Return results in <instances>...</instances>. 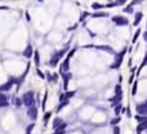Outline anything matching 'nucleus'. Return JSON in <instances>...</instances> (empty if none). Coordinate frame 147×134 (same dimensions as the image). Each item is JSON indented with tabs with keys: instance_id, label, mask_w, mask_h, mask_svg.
<instances>
[{
	"instance_id": "nucleus-1",
	"label": "nucleus",
	"mask_w": 147,
	"mask_h": 134,
	"mask_svg": "<svg viewBox=\"0 0 147 134\" xmlns=\"http://www.w3.org/2000/svg\"><path fill=\"white\" fill-rule=\"evenodd\" d=\"M22 103L27 107H31L35 105V99H34V93L32 92H27L25 93L23 97H22Z\"/></svg>"
},
{
	"instance_id": "nucleus-2",
	"label": "nucleus",
	"mask_w": 147,
	"mask_h": 134,
	"mask_svg": "<svg viewBox=\"0 0 147 134\" xmlns=\"http://www.w3.org/2000/svg\"><path fill=\"white\" fill-rule=\"evenodd\" d=\"M66 50H67V49H62L61 52L56 53V54L53 55V57H52L50 62H49V66H52V67H56V66H57V63L59 62V59H61V58L63 57V54L66 53Z\"/></svg>"
},
{
	"instance_id": "nucleus-3",
	"label": "nucleus",
	"mask_w": 147,
	"mask_h": 134,
	"mask_svg": "<svg viewBox=\"0 0 147 134\" xmlns=\"http://www.w3.org/2000/svg\"><path fill=\"white\" fill-rule=\"evenodd\" d=\"M125 50H126V49H124L119 55H116L115 63L111 66V68H119V67H120V65H121V62H123V58H124V54H125Z\"/></svg>"
},
{
	"instance_id": "nucleus-4",
	"label": "nucleus",
	"mask_w": 147,
	"mask_h": 134,
	"mask_svg": "<svg viewBox=\"0 0 147 134\" xmlns=\"http://www.w3.org/2000/svg\"><path fill=\"white\" fill-rule=\"evenodd\" d=\"M27 116H28L30 119H31V120H36V117H37V108L35 107V105L31 106V107H28Z\"/></svg>"
},
{
	"instance_id": "nucleus-5",
	"label": "nucleus",
	"mask_w": 147,
	"mask_h": 134,
	"mask_svg": "<svg viewBox=\"0 0 147 134\" xmlns=\"http://www.w3.org/2000/svg\"><path fill=\"white\" fill-rule=\"evenodd\" d=\"M112 21H114L116 25H119V26H126L128 25V20L124 18V17H121V16H115L114 18H112Z\"/></svg>"
},
{
	"instance_id": "nucleus-6",
	"label": "nucleus",
	"mask_w": 147,
	"mask_h": 134,
	"mask_svg": "<svg viewBox=\"0 0 147 134\" xmlns=\"http://www.w3.org/2000/svg\"><path fill=\"white\" fill-rule=\"evenodd\" d=\"M135 110H137L138 115H147V102L138 105L137 107H135Z\"/></svg>"
},
{
	"instance_id": "nucleus-7",
	"label": "nucleus",
	"mask_w": 147,
	"mask_h": 134,
	"mask_svg": "<svg viewBox=\"0 0 147 134\" xmlns=\"http://www.w3.org/2000/svg\"><path fill=\"white\" fill-rule=\"evenodd\" d=\"M13 83H14V81H13V80H10V81H8L7 84L1 85V87H0V92H7V90H9V89L12 88Z\"/></svg>"
},
{
	"instance_id": "nucleus-8",
	"label": "nucleus",
	"mask_w": 147,
	"mask_h": 134,
	"mask_svg": "<svg viewBox=\"0 0 147 134\" xmlns=\"http://www.w3.org/2000/svg\"><path fill=\"white\" fill-rule=\"evenodd\" d=\"M8 106V100H7V97L0 92V107H5Z\"/></svg>"
},
{
	"instance_id": "nucleus-9",
	"label": "nucleus",
	"mask_w": 147,
	"mask_h": 134,
	"mask_svg": "<svg viewBox=\"0 0 147 134\" xmlns=\"http://www.w3.org/2000/svg\"><path fill=\"white\" fill-rule=\"evenodd\" d=\"M145 129H147V120L146 121H143V122H141L138 126H137V133L139 134V133H142Z\"/></svg>"
},
{
	"instance_id": "nucleus-10",
	"label": "nucleus",
	"mask_w": 147,
	"mask_h": 134,
	"mask_svg": "<svg viewBox=\"0 0 147 134\" xmlns=\"http://www.w3.org/2000/svg\"><path fill=\"white\" fill-rule=\"evenodd\" d=\"M23 55H25V57H27V58H30L32 55V47L31 45H27V48L23 50Z\"/></svg>"
},
{
	"instance_id": "nucleus-11",
	"label": "nucleus",
	"mask_w": 147,
	"mask_h": 134,
	"mask_svg": "<svg viewBox=\"0 0 147 134\" xmlns=\"http://www.w3.org/2000/svg\"><path fill=\"white\" fill-rule=\"evenodd\" d=\"M142 17H143V14L139 12V13H135V18H134V26H138V23L142 21Z\"/></svg>"
},
{
	"instance_id": "nucleus-12",
	"label": "nucleus",
	"mask_w": 147,
	"mask_h": 134,
	"mask_svg": "<svg viewBox=\"0 0 147 134\" xmlns=\"http://www.w3.org/2000/svg\"><path fill=\"white\" fill-rule=\"evenodd\" d=\"M69 59H70V58H66V59H65V62H63V66H62V71H67V70H69V65H70Z\"/></svg>"
},
{
	"instance_id": "nucleus-13",
	"label": "nucleus",
	"mask_w": 147,
	"mask_h": 134,
	"mask_svg": "<svg viewBox=\"0 0 147 134\" xmlns=\"http://www.w3.org/2000/svg\"><path fill=\"white\" fill-rule=\"evenodd\" d=\"M97 49H103L105 52H112V48L111 47H106V45H99V47H96Z\"/></svg>"
},
{
	"instance_id": "nucleus-14",
	"label": "nucleus",
	"mask_w": 147,
	"mask_h": 134,
	"mask_svg": "<svg viewBox=\"0 0 147 134\" xmlns=\"http://www.w3.org/2000/svg\"><path fill=\"white\" fill-rule=\"evenodd\" d=\"M92 8L93 9H102V8H105V5L103 4H99V3H93Z\"/></svg>"
},
{
	"instance_id": "nucleus-15",
	"label": "nucleus",
	"mask_w": 147,
	"mask_h": 134,
	"mask_svg": "<svg viewBox=\"0 0 147 134\" xmlns=\"http://www.w3.org/2000/svg\"><path fill=\"white\" fill-rule=\"evenodd\" d=\"M61 124H62V119H56V120H54V124H53V128L57 129Z\"/></svg>"
},
{
	"instance_id": "nucleus-16",
	"label": "nucleus",
	"mask_w": 147,
	"mask_h": 134,
	"mask_svg": "<svg viewBox=\"0 0 147 134\" xmlns=\"http://www.w3.org/2000/svg\"><path fill=\"white\" fill-rule=\"evenodd\" d=\"M123 10H124L125 13H129V14H132V13L134 12V10H133V7H132V5H128V7H125V9H123Z\"/></svg>"
},
{
	"instance_id": "nucleus-17",
	"label": "nucleus",
	"mask_w": 147,
	"mask_h": 134,
	"mask_svg": "<svg viewBox=\"0 0 147 134\" xmlns=\"http://www.w3.org/2000/svg\"><path fill=\"white\" fill-rule=\"evenodd\" d=\"M66 105H69V99H66V100H63V102L61 103V105H59V107H58V110L57 111H61L62 108H63V107H65Z\"/></svg>"
},
{
	"instance_id": "nucleus-18",
	"label": "nucleus",
	"mask_w": 147,
	"mask_h": 134,
	"mask_svg": "<svg viewBox=\"0 0 147 134\" xmlns=\"http://www.w3.org/2000/svg\"><path fill=\"white\" fill-rule=\"evenodd\" d=\"M106 16H107V14L103 13V12H98V13H94V14H93L94 18H97V17H106Z\"/></svg>"
},
{
	"instance_id": "nucleus-19",
	"label": "nucleus",
	"mask_w": 147,
	"mask_h": 134,
	"mask_svg": "<svg viewBox=\"0 0 147 134\" xmlns=\"http://www.w3.org/2000/svg\"><path fill=\"white\" fill-rule=\"evenodd\" d=\"M39 59H40V58H39V52L36 50V52H35V63H36V66H39V63H40Z\"/></svg>"
},
{
	"instance_id": "nucleus-20",
	"label": "nucleus",
	"mask_w": 147,
	"mask_h": 134,
	"mask_svg": "<svg viewBox=\"0 0 147 134\" xmlns=\"http://www.w3.org/2000/svg\"><path fill=\"white\" fill-rule=\"evenodd\" d=\"M63 77H65V89H67V85H69V79H70V75H63Z\"/></svg>"
},
{
	"instance_id": "nucleus-21",
	"label": "nucleus",
	"mask_w": 147,
	"mask_h": 134,
	"mask_svg": "<svg viewBox=\"0 0 147 134\" xmlns=\"http://www.w3.org/2000/svg\"><path fill=\"white\" fill-rule=\"evenodd\" d=\"M74 95H75V90L70 92V93H66V99H69V98H71V97H74Z\"/></svg>"
},
{
	"instance_id": "nucleus-22",
	"label": "nucleus",
	"mask_w": 147,
	"mask_h": 134,
	"mask_svg": "<svg viewBox=\"0 0 147 134\" xmlns=\"http://www.w3.org/2000/svg\"><path fill=\"white\" fill-rule=\"evenodd\" d=\"M139 34H141V31H139V30H138V31H137V32L134 34V38H133V43H135V41H137V39H138Z\"/></svg>"
},
{
	"instance_id": "nucleus-23",
	"label": "nucleus",
	"mask_w": 147,
	"mask_h": 134,
	"mask_svg": "<svg viewBox=\"0 0 147 134\" xmlns=\"http://www.w3.org/2000/svg\"><path fill=\"white\" fill-rule=\"evenodd\" d=\"M125 1H126V0H116L115 4L116 5H124V4H125Z\"/></svg>"
},
{
	"instance_id": "nucleus-24",
	"label": "nucleus",
	"mask_w": 147,
	"mask_h": 134,
	"mask_svg": "<svg viewBox=\"0 0 147 134\" xmlns=\"http://www.w3.org/2000/svg\"><path fill=\"white\" fill-rule=\"evenodd\" d=\"M50 117V112H48V114H45V116H44V122L47 124V121H48V119Z\"/></svg>"
},
{
	"instance_id": "nucleus-25",
	"label": "nucleus",
	"mask_w": 147,
	"mask_h": 134,
	"mask_svg": "<svg viewBox=\"0 0 147 134\" xmlns=\"http://www.w3.org/2000/svg\"><path fill=\"white\" fill-rule=\"evenodd\" d=\"M143 0H133L132 1V5H135V4H139V3H142Z\"/></svg>"
},
{
	"instance_id": "nucleus-26",
	"label": "nucleus",
	"mask_w": 147,
	"mask_h": 134,
	"mask_svg": "<svg viewBox=\"0 0 147 134\" xmlns=\"http://www.w3.org/2000/svg\"><path fill=\"white\" fill-rule=\"evenodd\" d=\"M120 111H121V106L119 105V107H116V110H115V114H116V115H119Z\"/></svg>"
},
{
	"instance_id": "nucleus-27",
	"label": "nucleus",
	"mask_w": 147,
	"mask_h": 134,
	"mask_svg": "<svg viewBox=\"0 0 147 134\" xmlns=\"http://www.w3.org/2000/svg\"><path fill=\"white\" fill-rule=\"evenodd\" d=\"M14 103H16L17 106H20V105H22V102H21V100L18 99V98H16V99H14Z\"/></svg>"
},
{
	"instance_id": "nucleus-28",
	"label": "nucleus",
	"mask_w": 147,
	"mask_h": 134,
	"mask_svg": "<svg viewBox=\"0 0 147 134\" xmlns=\"http://www.w3.org/2000/svg\"><path fill=\"white\" fill-rule=\"evenodd\" d=\"M133 95H135V93H137V84H134V87H133Z\"/></svg>"
},
{
	"instance_id": "nucleus-29",
	"label": "nucleus",
	"mask_w": 147,
	"mask_h": 134,
	"mask_svg": "<svg viewBox=\"0 0 147 134\" xmlns=\"http://www.w3.org/2000/svg\"><path fill=\"white\" fill-rule=\"evenodd\" d=\"M119 121H120V117L119 119H114V120H112V124H118Z\"/></svg>"
},
{
	"instance_id": "nucleus-30",
	"label": "nucleus",
	"mask_w": 147,
	"mask_h": 134,
	"mask_svg": "<svg viewBox=\"0 0 147 134\" xmlns=\"http://www.w3.org/2000/svg\"><path fill=\"white\" fill-rule=\"evenodd\" d=\"M119 133H120V129L119 128H115L114 129V134H119Z\"/></svg>"
},
{
	"instance_id": "nucleus-31",
	"label": "nucleus",
	"mask_w": 147,
	"mask_h": 134,
	"mask_svg": "<svg viewBox=\"0 0 147 134\" xmlns=\"http://www.w3.org/2000/svg\"><path fill=\"white\" fill-rule=\"evenodd\" d=\"M54 134H65V132H63V130H57Z\"/></svg>"
},
{
	"instance_id": "nucleus-32",
	"label": "nucleus",
	"mask_w": 147,
	"mask_h": 134,
	"mask_svg": "<svg viewBox=\"0 0 147 134\" xmlns=\"http://www.w3.org/2000/svg\"><path fill=\"white\" fill-rule=\"evenodd\" d=\"M143 38H145V40H146V41H147V31H146L145 34H143Z\"/></svg>"
},
{
	"instance_id": "nucleus-33",
	"label": "nucleus",
	"mask_w": 147,
	"mask_h": 134,
	"mask_svg": "<svg viewBox=\"0 0 147 134\" xmlns=\"http://www.w3.org/2000/svg\"><path fill=\"white\" fill-rule=\"evenodd\" d=\"M37 74H39V76H40V77H44V75H43V74H41V72L39 71V70H37Z\"/></svg>"
},
{
	"instance_id": "nucleus-34",
	"label": "nucleus",
	"mask_w": 147,
	"mask_h": 134,
	"mask_svg": "<svg viewBox=\"0 0 147 134\" xmlns=\"http://www.w3.org/2000/svg\"><path fill=\"white\" fill-rule=\"evenodd\" d=\"M0 9H8L7 7H0Z\"/></svg>"
},
{
	"instance_id": "nucleus-35",
	"label": "nucleus",
	"mask_w": 147,
	"mask_h": 134,
	"mask_svg": "<svg viewBox=\"0 0 147 134\" xmlns=\"http://www.w3.org/2000/svg\"><path fill=\"white\" fill-rule=\"evenodd\" d=\"M39 1H43V0H39Z\"/></svg>"
}]
</instances>
